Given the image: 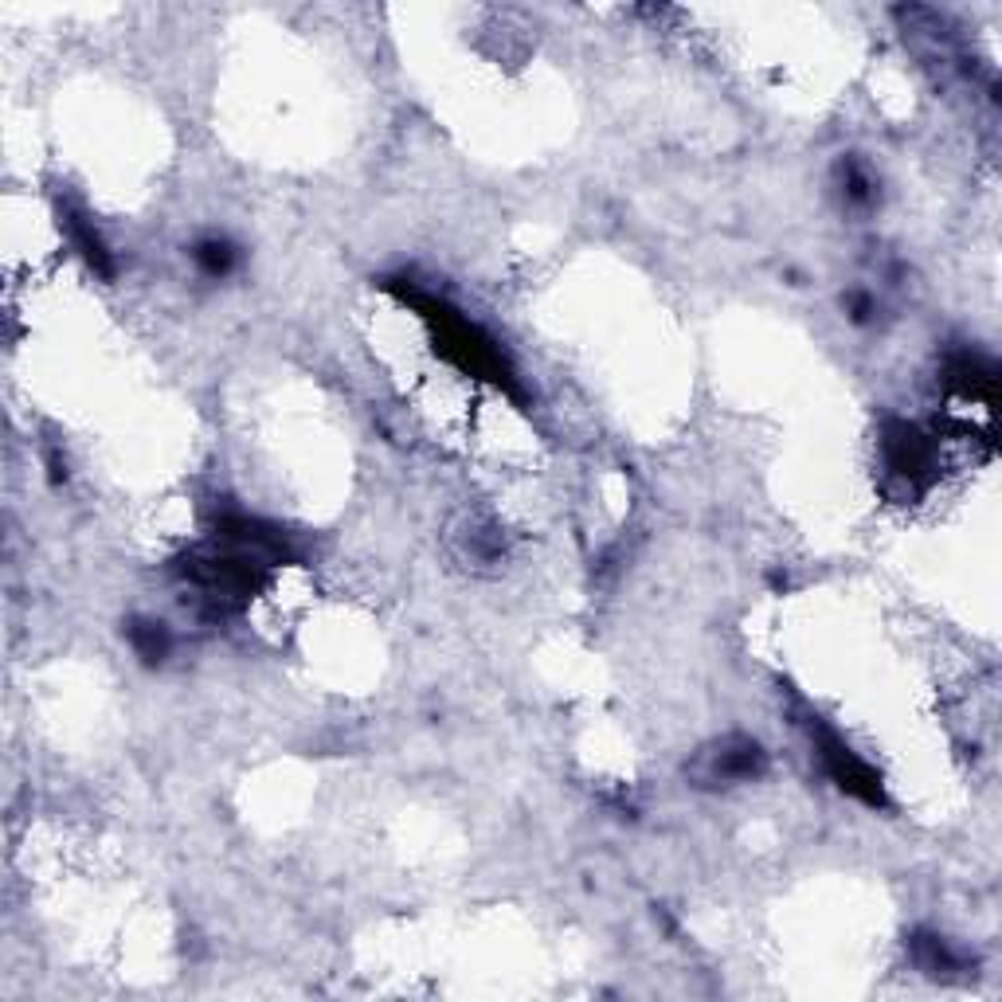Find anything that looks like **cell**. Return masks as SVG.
Masks as SVG:
<instances>
[{
    "label": "cell",
    "instance_id": "obj_5",
    "mask_svg": "<svg viewBox=\"0 0 1002 1002\" xmlns=\"http://www.w3.org/2000/svg\"><path fill=\"white\" fill-rule=\"evenodd\" d=\"M63 224H67V232H71V240H75V247L87 255V263L99 266L102 274H110V251H107V243H102V235L94 232L91 220H87L83 212H67Z\"/></svg>",
    "mask_w": 1002,
    "mask_h": 1002
},
{
    "label": "cell",
    "instance_id": "obj_6",
    "mask_svg": "<svg viewBox=\"0 0 1002 1002\" xmlns=\"http://www.w3.org/2000/svg\"><path fill=\"white\" fill-rule=\"evenodd\" d=\"M838 181H842V196L850 200V204H873L878 200V184H873L870 169L858 165V161H842L838 165Z\"/></svg>",
    "mask_w": 1002,
    "mask_h": 1002
},
{
    "label": "cell",
    "instance_id": "obj_1",
    "mask_svg": "<svg viewBox=\"0 0 1002 1002\" xmlns=\"http://www.w3.org/2000/svg\"><path fill=\"white\" fill-rule=\"evenodd\" d=\"M763 771H768V752L760 748V740L725 737L697 756L689 776H694L697 787H737L760 779Z\"/></svg>",
    "mask_w": 1002,
    "mask_h": 1002
},
{
    "label": "cell",
    "instance_id": "obj_2",
    "mask_svg": "<svg viewBox=\"0 0 1002 1002\" xmlns=\"http://www.w3.org/2000/svg\"><path fill=\"white\" fill-rule=\"evenodd\" d=\"M814 748H819V760H822V768H827V776L834 779L842 791H850V796H858L862 803H870V807L881 803V783H878V776H873V768L866 760H858V756H853L850 748L834 737V732L819 729Z\"/></svg>",
    "mask_w": 1002,
    "mask_h": 1002
},
{
    "label": "cell",
    "instance_id": "obj_4",
    "mask_svg": "<svg viewBox=\"0 0 1002 1002\" xmlns=\"http://www.w3.org/2000/svg\"><path fill=\"white\" fill-rule=\"evenodd\" d=\"M125 635H130L133 655H138L141 662H150V666L165 662V658H169V647H173V638H169V627H165V623H153V619H133Z\"/></svg>",
    "mask_w": 1002,
    "mask_h": 1002
},
{
    "label": "cell",
    "instance_id": "obj_7",
    "mask_svg": "<svg viewBox=\"0 0 1002 1002\" xmlns=\"http://www.w3.org/2000/svg\"><path fill=\"white\" fill-rule=\"evenodd\" d=\"M846 310H850L853 322H870V317L878 314V302H873L870 294L853 291V294H846Z\"/></svg>",
    "mask_w": 1002,
    "mask_h": 1002
},
{
    "label": "cell",
    "instance_id": "obj_3",
    "mask_svg": "<svg viewBox=\"0 0 1002 1002\" xmlns=\"http://www.w3.org/2000/svg\"><path fill=\"white\" fill-rule=\"evenodd\" d=\"M192 263H196L200 274H208V279H227V274L240 266V247H235L227 235H204V240L192 247Z\"/></svg>",
    "mask_w": 1002,
    "mask_h": 1002
}]
</instances>
